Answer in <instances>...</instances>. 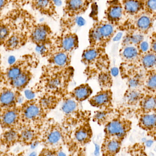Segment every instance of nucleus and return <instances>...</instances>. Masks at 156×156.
<instances>
[{"label":"nucleus","instance_id":"1","mask_svg":"<svg viewBox=\"0 0 156 156\" xmlns=\"http://www.w3.org/2000/svg\"><path fill=\"white\" fill-rule=\"evenodd\" d=\"M65 144L71 152L82 149L91 141L93 132L88 115H84L77 120L65 124Z\"/></svg>","mask_w":156,"mask_h":156},{"label":"nucleus","instance_id":"2","mask_svg":"<svg viewBox=\"0 0 156 156\" xmlns=\"http://www.w3.org/2000/svg\"><path fill=\"white\" fill-rule=\"evenodd\" d=\"M117 28L104 19L94 22L89 31L90 46L105 48L116 34Z\"/></svg>","mask_w":156,"mask_h":156},{"label":"nucleus","instance_id":"3","mask_svg":"<svg viewBox=\"0 0 156 156\" xmlns=\"http://www.w3.org/2000/svg\"><path fill=\"white\" fill-rule=\"evenodd\" d=\"M156 18V16L143 11L128 17L118 28L127 32H137L144 35L148 34L153 27Z\"/></svg>","mask_w":156,"mask_h":156},{"label":"nucleus","instance_id":"4","mask_svg":"<svg viewBox=\"0 0 156 156\" xmlns=\"http://www.w3.org/2000/svg\"><path fill=\"white\" fill-rule=\"evenodd\" d=\"M132 127L131 121L117 114L104 126V138L116 139L123 142Z\"/></svg>","mask_w":156,"mask_h":156},{"label":"nucleus","instance_id":"5","mask_svg":"<svg viewBox=\"0 0 156 156\" xmlns=\"http://www.w3.org/2000/svg\"><path fill=\"white\" fill-rule=\"evenodd\" d=\"M45 148L60 151L65 145V132L63 126L56 123L50 125L43 135Z\"/></svg>","mask_w":156,"mask_h":156},{"label":"nucleus","instance_id":"6","mask_svg":"<svg viewBox=\"0 0 156 156\" xmlns=\"http://www.w3.org/2000/svg\"><path fill=\"white\" fill-rule=\"evenodd\" d=\"M125 16L122 3L119 0H110L104 11V20L118 28L123 23Z\"/></svg>","mask_w":156,"mask_h":156},{"label":"nucleus","instance_id":"7","mask_svg":"<svg viewBox=\"0 0 156 156\" xmlns=\"http://www.w3.org/2000/svg\"><path fill=\"white\" fill-rule=\"evenodd\" d=\"M113 93L111 89H102L89 99L90 104L100 110L112 108Z\"/></svg>","mask_w":156,"mask_h":156},{"label":"nucleus","instance_id":"8","mask_svg":"<svg viewBox=\"0 0 156 156\" xmlns=\"http://www.w3.org/2000/svg\"><path fill=\"white\" fill-rule=\"evenodd\" d=\"M52 34L50 27L45 23H35L30 32V38L37 44H45L49 41Z\"/></svg>","mask_w":156,"mask_h":156},{"label":"nucleus","instance_id":"9","mask_svg":"<svg viewBox=\"0 0 156 156\" xmlns=\"http://www.w3.org/2000/svg\"><path fill=\"white\" fill-rule=\"evenodd\" d=\"M90 4L87 0H65L64 14L69 17L83 14L88 10Z\"/></svg>","mask_w":156,"mask_h":156},{"label":"nucleus","instance_id":"10","mask_svg":"<svg viewBox=\"0 0 156 156\" xmlns=\"http://www.w3.org/2000/svg\"><path fill=\"white\" fill-rule=\"evenodd\" d=\"M57 43L60 51L71 53L76 50L79 45L78 38L75 33L64 31L57 38Z\"/></svg>","mask_w":156,"mask_h":156},{"label":"nucleus","instance_id":"11","mask_svg":"<svg viewBox=\"0 0 156 156\" xmlns=\"http://www.w3.org/2000/svg\"><path fill=\"white\" fill-rule=\"evenodd\" d=\"M29 3L33 10L41 14L52 18L57 17L56 5L53 0H30Z\"/></svg>","mask_w":156,"mask_h":156},{"label":"nucleus","instance_id":"12","mask_svg":"<svg viewBox=\"0 0 156 156\" xmlns=\"http://www.w3.org/2000/svg\"><path fill=\"white\" fill-rule=\"evenodd\" d=\"M137 115H138V124L139 127L146 132L149 136L155 140L156 112L142 114Z\"/></svg>","mask_w":156,"mask_h":156},{"label":"nucleus","instance_id":"13","mask_svg":"<svg viewBox=\"0 0 156 156\" xmlns=\"http://www.w3.org/2000/svg\"><path fill=\"white\" fill-rule=\"evenodd\" d=\"M120 54L124 63L139 64L140 55L137 46L132 45H122Z\"/></svg>","mask_w":156,"mask_h":156},{"label":"nucleus","instance_id":"14","mask_svg":"<svg viewBox=\"0 0 156 156\" xmlns=\"http://www.w3.org/2000/svg\"><path fill=\"white\" fill-rule=\"evenodd\" d=\"M138 105V109L136 111L137 115L142 114L156 112L155 94H145Z\"/></svg>","mask_w":156,"mask_h":156},{"label":"nucleus","instance_id":"15","mask_svg":"<svg viewBox=\"0 0 156 156\" xmlns=\"http://www.w3.org/2000/svg\"><path fill=\"white\" fill-rule=\"evenodd\" d=\"M122 142L116 139L103 138L101 147V156H116L120 152Z\"/></svg>","mask_w":156,"mask_h":156},{"label":"nucleus","instance_id":"16","mask_svg":"<svg viewBox=\"0 0 156 156\" xmlns=\"http://www.w3.org/2000/svg\"><path fill=\"white\" fill-rule=\"evenodd\" d=\"M125 16L131 17L143 11V1L141 0H122Z\"/></svg>","mask_w":156,"mask_h":156},{"label":"nucleus","instance_id":"17","mask_svg":"<svg viewBox=\"0 0 156 156\" xmlns=\"http://www.w3.org/2000/svg\"><path fill=\"white\" fill-rule=\"evenodd\" d=\"M92 92V89L89 84L83 83L73 89L70 93V96L78 102H80L89 98Z\"/></svg>","mask_w":156,"mask_h":156},{"label":"nucleus","instance_id":"18","mask_svg":"<svg viewBox=\"0 0 156 156\" xmlns=\"http://www.w3.org/2000/svg\"><path fill=\"white\" fill-rule=\"evenodd\" d=\"M156 89V69L145 72L143 90L145 94H155Z\"/></svg>","mask_w":156,"mask_h":156},{"label":"nucleus","instance_id":"19","mask_svg":"<svg viewBox=\"0 0 156 156\" xmlns=\"http://www.w3.org/2000/svg\"><path fill=\"white\" fill-rule=\"evenodd\" d=\"M156 64V53L150 50L140 55L139 65L145 71L155 69Z\"/></svg>","mask_w":156,"mask_h":156},{"label":"nucleus","instance_id":"20","mask_svg":"<svg viewBox=\"0 0 156 156\" xmlns=\"http://www.w3.org/2000/svg\"><path fill=\"white\" fill-rule=\"evenodd\" d=\"M145 94V93L143 90L129 88L125 94V101L130 106L138 105Z\"/></svg>","mask_w":156,"mask_h":156},{"label":"nucleus","instance_id":"21","mask_svg":"<svg viewBox=\"0 0 156 156\" xmlns=\"http://www.w3.org/2000/svg\"><path fill=\"white\" fill-rule=\"evenodd\" d=\"M117 114L112 108L102 109L95 112L93 119V121L97 122L98 124L104 126L109 121Z\"/></svg>","mask_w":156,"mask_h":156},{"label":"nucleus","instance_id":"22","mask_svg":"<svg viewBox=\"0 0 156 156\" xmlns=\"http://www.w3.org/2000/svg\"><path fill=\"white\" fill-rule=\"evenodd\" d=\"M78 106V102L69 96L63 101L61 109L66 116H70L79 112Z\"/></svg>","mask_w":156,"mask_h":156},{"label":"nucleus","instance_id":"23","mask_svg":"<svg viewBox=\"0 0 156 156\" xmlns=\"http://www.w3.org/2000/svg\"><path fill=\"white\" fill-rule=\"evenodd\" d=\"M70 53L60 51L56 53L52 58V62L57 67L67 68L71 63Z\"/></svg>","mask_w":156,"mask_h":156},{"label":"nucleus","instance_id":"24","mask_svg":"<svg viewBox=\"0 0 156 156\" xmlns=\"http://www.w3.org/2000/svg\"><path fill=\"white\" fill-rule=\"evenodd\" d=\"M144 40V35L137 32H127L126 35L124 37L122 45H132L137 46Z\"/></svg>","mask_w":156,"mask_h":156},{"label":"nucleus","instance_id":"25","mask_svg":"<svg viewBox=\"0 0 156 156\" xmlns=\"http://www.w3.org/2000/svg\"><path fill=\"white\" fill-rule=\"evenodd\" d=\"M37 136L34 131L30 128L23 129L20 133H19V141L25 144H31L34 142Z\"/></svg>","mask_w":156,"mask_h":156},{"label":"nucleus","instance_id":"26","mask_svg":"<svg viewBox=\"0 0 156 156\" xmlns=\"http://www.w3.org/2000/svg\"><path fill=\"white\" fill-rule=\"evenodd\" d=\"M18 119V114L14 110L6 111L1 118L2 124L5 127H10L13 126Z\"/></svg>","mask_w":156,"mask_h":156},{"label":"nucleus","instance_id":"27","mask_svg":"<svg viewBox=\"0 0 156 156\" xmlns=\"http://www.w3.org/2000/svg\"><path fill=\"white\" fill-rule=\"evenodd\" d=\"M41 113L40 108L34 104L29 105L25 108L24 115L25 118L28 120H34L38 117Z\"/></svg>","mask_w":156,"mask_h":156},{"label":"nucleus","instance_id":"28","mask_svg":"<svg viewBox=\"0 0 156 156\" xmlns=\"http://www.w3.org/2000/svg\"><path fill=\"white\" fill-rule=\"evenodd\" d=\"M2 138L5 144L12 145L17 141H19V133L13 129H10L5 132Z\"/></svg>","mask_w":156,"mask_h":156},{"label":"nucleus","instance_id":"29","mask_svg":"<svg viewBox=\"0 0 156 156\" xmlns=\"http://www.w3.org/2000/svg\"><path fill=\"white\" fill-rule=\"evenodd\" d=\"M62 76H57L51 78L47 83V87L51 90H56L60 89L64 85L65 80H63Z\"/></svg>","mask_w":156,"mask_h":156},{"label":"nucleus","instance_id":"30","mask_svg":"<svg viewBox=\"0 0 156 156\" xmlns=\"http://www.w3.org/2000/svg\"><path fill=\"white\" fill-rule=\"evenodd\" d=\"M15 100L14 93L11 90L5 91L0 95V103L4 105H10Z\"/></svg>","mask_w":156,"mask_h":156},{"label":"nucleus","instance_id":"31","mask_svg":"<svg viewBox=\"0 0 156 156\" xmlns=\"http://www.w3.org/2000/svg\"><path fill=\"white\" fill-rule=\"evenodd\" d=\"M143 11L156 17V0H144Z\"/></svg>","mask_w":156,"mask_h":156},{"label":"nucleus","instance_id":"32","mask_svg":"<svg viewBox=\"0 0 156 156\" xmlns=\"http://www.w3.org/2000/svg\"><path fill=\"white\" fill-rule=\"evenodd\" d=\"M29 78L26 74H21L18 77L12 81V84L15 88H23L28 81Z\"/></svg>","mask_w":156,"mask_h":156},{"label":"nucleus","instance_id":"33","mask_svg":"<svg viewBox=\"0 0 156 156\" xmlns=\"http://www.w3.org/2000/svg\"><path fill=\"white\" fill-rule=\"evenodd\" d=\"M41 105L45 109L51 108L56 105L57 101L54 96H45L41 99Z\"/></svg>","mask_w":156,"mask_h":156},{"label":"nucleus","instance_id":"34","mask_svg":"<svg viewBox=\"0 0 156 156\" xmlns=\"http://www.w3.org/2000/svg\"><path fill=\"white\" fill-rule=\"evenodd\" d=\"M21 74V70L20 68L17 66H14L11 68L7 72V77L12 81L18 77Z\"/></svg>","mask_w":156,"mask_h":156},{"label":"nucleus","instance_id":"35","mask_svg":"<svg viewBox=\"0 0 156 156\" xmlns=\"http://www.w3.org/2000/svg\"><path fill=\"white\" fill-rule=\"evenodd\" d=\"M10 4L15 8H22L27 4L29 3L30 0H8Z\"/></svg>","mask_w":156,"mask_h":156},{"label":"nucleus","instance_id":"36","mask_svg":"<svg viewBox=\"0 0 156 156\" xmlns=\"http://www.w3.org/2000/svg\"><path fill=\"white\" fill-rule=\"evenodd\" d=\"M138 51L140 55L144 54L149 51V45L146 41H143L138 46Z\"/></svg>","mask_w":156,"mask_h":156},{"label":"nucleus","instance_id":"37","mask_svg":"<svg viewBox=\"0 0 156 156\" xmlns=\"http://www.w3.org/2000/svg\"><path fill=\"white\" fill-rule=\"evenodd\" d=\"M60 151L45 148L40 153L39 156H59L58 154Z\"/></svg>","mask_w":156,"mask_h":156},{"label":"nucleus","instance_id":"38","mask_svg":"<svg viewBox=\"0 0 156 156\" xmlns=\"http://www.w3.org/2000/svg\"><path fill=\"white\" fill-rule=\"evenodd\" d=\"M150 45H149L150 51L156 53V33L154 32L152 34L150 38Z\"/></svg>","mask_w":156,"mask_h":156},{"label":"nucleus","instance_id":"39","mask_svg":"<svg viewBox=\"0 0 156 156\" xmlns=\"http://www.w3.org/2000/svg\"><path fill=\"white\" fill-rule=\"evenodd\" d=\"M46 46L45 44H38L36 47V51L40 55H43L46 53L47 51Z\"/></svg>","mask_w":156,"mask_h":156},{"label":"nucleus","instance_id":"40","mask_svg":"<svg viewBox=\"0 0 156 156\" xmlns=\"http://www.w3.org/2000/svg\"><path fill=\"white\" fill-rule=\"evenodd\" d=\"M9 4L8 0H0V17L2 16L4 10Z\"/></svg>","mask_w":156,"mask_h":156},{"label":"nucleus","instance_id":"41","mask_svg":"<svg viewBox=\"0 0 156 156\" xmlns=\"http://www.w3.org/2000/svg\"><path fill=\"white\" fill-rule=\"evenodd\" d=\"M25 95L28 100H32L35 96V94L33 91L30 90H27L25 91Z\"/></svg>","mask_w":156,"mask_h":156},{"label":"nucleus","instance_id":"42","mask_svg":"<svg viewBox=\"0 0 156 156\" xmlns=\"http://www.w3.org/2000/svg\"><path fill=\"white\" fill-rule=\"evenodd\" d=\"M110 72H111V75L113 76H117L119 73V70L117 68L114 67L112 68L110 70Z\"/></svg>","mask_w":156,"mask_h":156},{"label":"nucleus","instance_id":"43","mask_svg":"<svg viewBox=\"0 0 156 156\" xmlns=\"http://www.w3.org/2000/svg\"><path fill=\"white\" fill-rule=\"evenodd\" d=\"M82 150H78V151H75V152H71V154L68 156H82Z\"/></svg>","mask_w":156,"mask_h":156},{"label":"nucleus","instance_id":"44","mask_svg":"<svg viewBox=\"0 0 156 156\" xmlns=\"http://www.w3.org/2000/svg\"><path fill=\"white\" fill-rule=\"evenodd\" d=\"M15 58L13 56H11L9 57V58H8V63H9L10 65H13L14 63L15 62Z\"/></svg>","mask_w":156,"mask_h":156},{"label":"nucleus","instance_id":"45","mask_svg":"<svg viewBox=\"0 0 156 156\" xmlns=\"http://www.w3.org/2000/svg\"><path fill=\"white\" fill-rule=\"evenodd\" d=\"M21 96H19V97H18L17 100H16V101H17V102H18V103H22L23 102V98H22Z\"/></svg>","mask_w":156,"mask_h":156},{"label":"nucleus","instance_id":"46","mask_svg":"<svg viewBox=\"0 0 156 156\" xmlns=\"http://www.w3.org/2000/svg\"><path fill=\"white\" fill-rule=\"evenodd\" d=\"M87 1H88L90 3H91L93 2H95V1H98V0H87Z\"/></svg>","mask_w":156,"mask_h":156},{"label":"nucleus","instance_id":"47","mask_svg":"<svg viewBox=\"0 0 156 156\" xmlns=\"http://www.w3.org/2000/svg\"><path fill=\"white\" fill-rule=\"evenodd\" d=\"M29 156H36V154L34 152V153H32V154H30Z\"/></svg>","mask_w":156,"mask_h":156},{"label":"nucleus","instance_id":"48","mask_svg":"<svg viewBox=\"0 0 156 156\" xmlns=\"http://www.w3.org/2000/svg\"><path fill=\"white\" fill-rule=\"evenodd\" d=\"M141 1H144V0H141Z\"/></svg>","mask_w":156,"mask_h":156}]
</instances>
